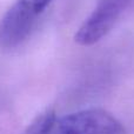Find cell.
I'll use <instances>...</instances> for the list:
<instances>
[{
    "label": "cell",
    "instance_id": "obj_3",
    "mask_svg": "<svg viewBox=\"0 0 134 134\" xmlns=\"http://www.w3.org/2000/svg\"><path fill=\"white\" fill-rule=\"evenodd\" d=\"M134 0H99L93 12L85 19L75 33V42L81 46H92L108 34L122 13Z\"/></svg>",
    "mask_w": 134,
    "mask_h": 134
},
{
    "label": "cell",
    "instance_id": "obj_4",
    "mask_svg": "<svg viewBox=\"0 0 134 134\" xmlns=\"http://www.w3.org/2000/svg\"><path fill=\"white\" fill-rule=\"evenodd\" d=\"M57 125V114L53 108H47L38 114L20 134H51Z\"/></svg>",
    "mask_w": 134,
    "mask_h": 134
},
{
    "label": "cell",
    "instance_id": "obj_2",
    "mask_svg": "<svg viewBox=\"0 0 134 134\" xmlns=\"http://www.w3.org/2000/svg\"><path fill=\"white\" fill-rule=\"evenodd\" d=\"M54 134H127V131L108 111L87 108L61 118Z\"/></svg>",
    "mask_w": 134,
    "mask_h": 134
},
{
    "label": "cell",
    "instance_id": "obj_1",
    "mask_svg": "<svg viewBox=\"0 0 134 134\" xmlns=\"http://www.w3.org/2000/svg\"><path fill=\"white\" fill-rule=\"evenodd\" d=\"M52 0H16L0 19V47L20 45Z\"/></svg>",
    "mask_w": 134,
    "mask_h": 134
}]
</instances>
